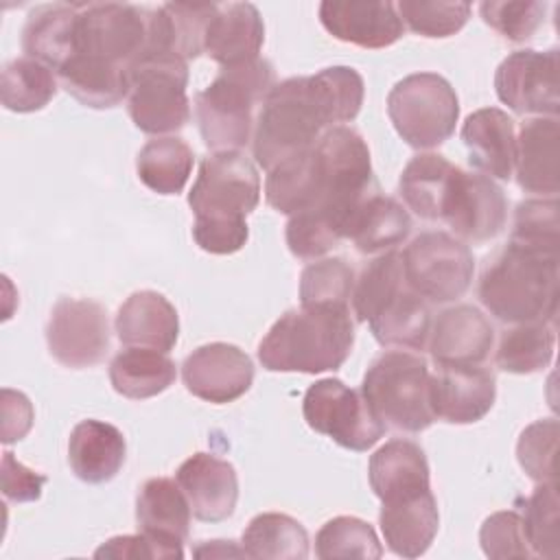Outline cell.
Here are the masks:
<instances>
[{"instance_id": "f35d334b", "label": "cell", "mask_w": 560, "mask_h": 560, "mask_svg": "<svg viewBox=\"0 0 560 560\" xmlns=\"http://www.w3.org/2000/svg\"><path fill=\"white\" fill-rule=\"evenodd\" d=\"M315 556L322 560L359 558L376 560L383 547L374 527L357 516H335L322 525L315 536Z\"/></svg>"}, {"instance_id": "1f68e13d", "label": "cell", "mask_w": 560, "mask_h": 560, "mask_svg": "<svg viewBox=\"0 0 560 560\" xmlns=\"http://www.w3.org/2000/svg\"><path fill=\"white\" fill-rule=\"evenodd\" d=\"M74 22L77 4L55 2L35 7L22 31L24 52L57 72L72 55Z\"/></svg>"}, {"instance_id": "74e56055", "label": "cell", "mask_w": 560, "mask_h": 560, "mask_svg": "<svg viewBox=\"0 0 560 560\" xmlns=\"http://www.w3.org/2000/svg\"><path fill=\"white\" fill-rule=\"evenodd\" d=\"M55 92L57 79L52 70L37 59L20 57L2 68L0 101L11 112H37L52 101Z\"/></svg>"}, {"instance_id": "2e32d148", "label": "cell", "mask_w": 560, "mask_h": 560, "mask_svg": "<svg viewBox=\"0 0 560 560\" xmlns=\"http://www.w3.org/2000/svg\"><path fill=\"white\" fill-rule=\"evenodd\" d=\"M182 378L192 396L223 405L252 387L254 363L238 346L214 341L199 346L184 359Z\"/></svg>"}, {"instance_id": "7c38bea8", "label": "cell", "mask_w": 560, "mask_h": 560, "mask_svg": "<svg viewBox=\"0 0 560 560\" xmlns=\"http://www.w3.org/2000/svg\"><path fill=\"white\" fill-rule=\"evenodd\" d=\"M302 413L313 431L350 451H368L385 433L363 396L339 378L315 381L304 394Z\"/></svg>"}, {"instance_id": "60d3db41", "label": "cell", "mask_w": 560, "mask_h": 560, "mask_svg": "<svg viewBox=\"0 0 560 560\" xmlns=\"http://www.w3.org/2000/svg\"><path fill=\"white\" fill-rule=\"evenodd\" d=\"M527 545L534 556L556 560L560 556V516L556 481L540 483L525 503L521 516Z\"/></svg>"}, {"instance_id": "7402d4cb", "label": "cell", "mask_w": 560, "mask_h": 560, "mask_svg": "<svg viewBox=\"0 0 560 560\" xmlns=\"http://www.w3.org/2000/svg\"><path fill=\"white\" fill-rule=\"evenodd\" d=\"M378 525L387 547L396 556L400 558L422 556L431 547L440 525L438 501L431 488L383 501Z\"/></svg>"}, {"instance_id": "c3c4849f", "label": "cell", "mask_w": 560, "mask_h": 560, "mask_svg": "<svg viewBox=\"0 0 560 560\" xmlns=\"http://www.w3.org/2000/svg\"><path fill=\"white\" fill-rule=\"evenodd\" d=\"M96 558H112V560H138V558H160V560H173V558H184V545L175 542H164L158 540L144 532L140 534H129V536H116L103 542L96 551Z\"/></svg>"}, {"instance_id": "d590c367", "label": "cell", "mask_w": 560, "mask_h": 560, "mask_svg": "<svg viewBox=\"0 0 560 560\" xmlns=\"http://www.w3.org/2000/svg\"><path fill=\"white\" fill-rule=\"evenodd\" d=\"M192 149L175 136L149 140L138 158L136 171L140 182L158 195H177L186 186L192 171Z\"/></svg>"}, {"instance_id": "277c9868", "label": "cell", "mask_w": 560, "mask_h": 560, "mask_svg": "<svg viewBox=\"0 0 560 560\" xmlns=\"http://www.w3.org/2000/svg\"><path fill=\"white\" fill-rule=\"evenodd\" d=\"M354 343L348 306H302L287 311L258 343L269 372L319 374L339 370Z\"/></svg>"}, {"instance_id": "5b68a950", "label": "cell", "mask_w": 560, "mask_h": 560, "mask_svg": "<svg viewBox=\"0 0 560 560\" xmlns=\"http://www.w3.org/2000/svg\"><path fill=\"white\" fill-rule=\"evenodd\" d=\"M273 85V66L262 57L221 68L195 98V118L203 142L214 151H241L256 122L254 107L267 98Z\"/></svg>"}, {"instance_id": "6da1fadb", "label": "cell", "mask_w": 560, "mask_h": 560, "mask_svg": "<svg viewBox=\"0 0 560 560\" xmlns=\"http://www.w3.org/2000/svg\"><path fill=\"white\" fill-rule=\"evenodd\" d=\"M363 90V77L350 66H330L311 77L276 83L254 122L256 164L271 171L313 147L326 129L354 120Z\"/></svg>"}, {"instance_id": "f1b7e54d", "label": "cell", "mask_w": 560, "mask_h": 560, "mask_svg": "<svg viewBox=\"0 0 560 560\" xmlns=\"http://www.w3.org/2000/svg\"><path fill=\"white\" fill-rule=\"evenodd\" d=\"M368 479L381 501L429 490V464L424 451L411 440L385 442L368 464Z\"/></svg>"}, {"instance_id": "4dcf8cb0", "label": "cell", "mask_w": 560, "mask_h": 560, "mask_svg": "<svg viewBox=\"0 0 560 560\" xmlns=\"http://www.w3.org/2000/svg\"><path fill=\"white\" fill-rule=\"evenodd\" d=\"M459 166L451 164L440 153H418L405 166L398 190L409 210H413L420 219L442 221L451 188Z\"/></svg>"}, {"instance_id": "9c48e42d", "label": "cell", "mask_w": 560, "mask_h": 560, "mask_svg": "<svg viewBox=\"0 0 560 560\" xmlns=\"http://www.w3.org/2000/svg\"><path fill=\"white\" fill-rule=\"evenodd\" d=\"M260 201V177L243 151H214L199 164L188 192L195 223L247 225L245 217Z\"/></svg>"}, {"instance_id": "44dd1931", "label": "cell", "mask_w": 560, "mask_h": 560, "mask_svg": "<svg viewBox=\"0 0 560 560\" xmlns=\"http://www.w3.org/2000/svg\"><path fill=\"white\" fill-rule=\"evenodd\" d=\"M265 42V24L252 2L217 4L203 37V52L221 63L234 68L258 59Z\"/></svg>"}, {"instance_id": "ac0fdd59", "label": "cell", "mask_w": 560, "mask_h": 560, "mask_svg": "<svg viewBox=\"0 0 560 560\" xmlns=\"http://www.w3.org/2000/svg\"><path fill=\"white\" fill-rule=\"evenodd\" d=\"M319 22L335 39L361 48H387L405 33L396 4L387 0H324Z\"/></svg>"}, {"instance_id": "7a4b0ae2", "label": "cell", "mask_w": 560, "mask_h": 560, "mask_svg": "<svg viewBox=\"0 0 560 560\" xmlns=\"http://www.w3.org/2000/svg\"><path fill=\"white\" fill-rule=\"evenodd\" d=\"M374 190L370 149L346 125L326 129L313 147L273 166L265 182L267 203L289 217L306 208L352 212Z\"/></svg>"}, {"instance_id": "d4e9b609", "label": "cell", "mask_w": 560, "mask_h": 560, "mask_svg": "<svg viewBox=\"0 0 560 560\" xmlns=\"http://www.w3.org/2000/svg\"><path fill=\"white\" fill-rule=\"evenodd\" d=\"M462 140L468 149V160L481 173L510 179L516 164V133L514 120L497 107H483L472 112L464 127Z\"/></svg>"}, {"instance_id": "7bdbcfd3", "label": "cell", "mask_w": 560, "mask_h": 560, "mask_svg": "<svg viewBox=\"0 0 560 560\" xmlns=\"http://www.w3.org/2000/svg\"><path fill=\"white\" fill-rule=\"evenodd\" d=\"M402 24L422 37H451L464 28L470 18L468 2L442 0H402L396 4Z\"/></svg>"}, {"instance_id": "f546056e", "label": "cell", "mask_w": 560, "mask_h": 560, "mask_svg": "<svg viewBox=\"0 0 560 560\" xmlns=\"http://www.w3.org/2000/svg\"><path fill=\"white\" fill-rule=\"evenodd\" d=\"M368 324L381 346L424 350L431 332V311L427 300L405 282L376 308Z\"/></svg>"}, {"instance_id": "f6af8a7d", "label": "cell", "mask_w": 560, "mask_h": 560, "mask_svg": "<svg viewBox=\"0 0 560 560\" xmlns=\"http://www.w3.org/2000/svg\"><path fill=\"white\" fill-rule=\"evenodd\" d=\"M558 201L551 199H529L518 203L514 212V225L510 241L558 252Z\"/></svg>"}, {"instance_id": "d6986e66", "label": "cell", "mask_w": 560, "mask_h": 560, "mask_svg": "<svg viewBox=\"0 0 560 560\" xmlns=\"http://www.w3.org/2000/svg\"><path fill=\"white\" fill-rule=\"evenodd\" d=\"M192 516L203 523H219L234 514L238 501V477L228 459L210 453H195L175 472Z\"/></svg>"}, {"instance_id": "30bf717a", "label": "cell", "mask_w": 560, "mask_h": 560, "mask_svg": "<svg viewBox=\"0 0 560 560\" xmlns=\"http://www.w3.org/2000/svg\"><path fill=\"white\" fill-rule=\"evenodd\" d=\"M188 63L177 57L144 55L131 68L127 109L133 125L151 136L179 131L190 118Z\"/></svg>"}, {"instance_id": "ba28073f", "label": "cell", "mask_w": 560, "mask_h": 560, "mask_svg": "<svg viewBox=\"0 0 560 560\" xmlns=\"http://www.w3.org/2000/svg\"><path fill=\"white\" fill-rule=\"evenodd\" d=\"M387 114L398 136L413 149H433L451 138L459 118L453 85L435 72L400 79L387 96Z\"/></svg>"}, {"instance_id": "cb8c5ba5", "label": "cell", "mask_w": 560, "mask_h": 560, "mask_svg": "<svg viewBox=\"0 0 560 560\" xmlns=\"http://www.w3.org/2000/svg\"><path fill=\"white\" fill-rule=\"evenodd\" d=\"M217 4L166 2L149 13V42L144 55L177 57L188 63L203 52V37ZM142 55V57H144ZM140 61V59H138Z\"/></svg>"}, {"instance_id": "b9f144b4", "label": "cell", "mask_w": 560, "mask_h": 560, "mask_svg": "<svg viewBox=\"0 0 560 560\" xmlns=\"http://www.w3.org/2000/svg\"><path fill=\"white\" fill-rule=\"evenodd\" d=\"M354 287V271L346 258H322L300 276L302 306H348Z\"/></svg>"}, {"instance_id": "e0dca14e", "label": "cell", "mask_w": 560, "mask_h": 560, "mask_svg": "<svg viewBox=\"0 0 560 560\" xmlns=\"http://www.w3.org/2000/svg\"><path fill=\"white\" fill-rule=\"evenodd\" d=\"M494 396V374L481 365H438V372L429 374V405L444 422L481 420L492 409Z\"/></svg>"}, {"instance_id": "5bb4252c", "label": "cell", "mask_w": 560, "mask_h": 560, "mask_svg": "<svg viewBox=\"0 0 560 560\" xmlns=\"http://www.w3.org/2000/svg\"><path fill=\"white\" fill-rule=\"evenodd\" d=\"M494 90L501 103L516 114L558 118V48L516 50L508 55L494 74Z\"/></svg>"}, {"instance_id": "8fae6325", "label": "cell", "mask_w": 560, "mask_h": 560, "mask_svg": "<svg viewBox=\"0 0 560 560\" xmlns=\"http://www.w3.org/2000/svg\"><path fill=\"white\" fill-rule=\"evenodd\" d=\"M402 271L411 291L429 302L462 298L475 273L472 252L446 232H422L402 252Z\"/></svg>"}, {"instance_id": "ee69618b", "label": "cell", "mask_w": 560, "mask_h": 560, "mask_svg": "<svg viewBox=\"0 0 560 560\" xmlns=\"http://www.w3.org/2000/svg\"><path fill=\"white\" fill-rule=\"evenodd\" d=\"M558 420L545 418L532 422L518 438L516 457L521 468L538 483L556 481Z\"/></svg>"}, {"instance_id": "bcb514c9", "label": "cell", "mask_w": 560, "mask_h": 560, "mask_svg": "<svg viewBox=\"0 0 560 560\" xmlns=\"http://www.w3.org/2000/svg\"><path fill=\"white\" fill-rule=\"evenodd\" d=\"M481 18L510 42L529 39L542 24L545 2H481Z\"/></svg>"}, {"instance_id": "603a6c76", "label": "cell", "mask_w": 560, "mask_h": 560, "mask_svg": "<svg viewBox=\"0 0 560 560\" xmlns=\"http://www.w3.org/2000/svg\"><path fill=\"white\" fill-rule=\"evenodd\" d=\"M116 335L127 348L168 352L179 337L175 306L158 291L131 293L116 313Z\"/></svg>"}, {"instance_id": "4316f807", "label": "cell", "mask_w": 560, "mask_h": 560, "mask_svg": "<svg viewBox=\"0 0 560 560\" xmlns=\"http://www.w3.org/2000/svg\"><path fill=\"white\" fill-rule=\"evenodd\" d=\"M516 179L525 192H558V118L538 116L521 125L516 138Z\"/></svg>"}, {"instance_id": "ab89813d", "label": "cell", "mask_w": 560, "mask_h": 560, "mask_svg": "<svg viewBox=\"0 0 560 560\" xmlns=\"http://www.w3.org/2000/svg\"><path fill=\"white\" fill-rule=\"evenodd\" d=\"M402 254L385 252L368 262L352 287V308L359 322H368L376 308L405 284Z\"/></svg>"}, {"instance_id": "f907efd6", "label": "cell", "mask_w": 560, "mask_h": 560, "mask_svg": "<svg viewBox=\"0 0 560 560\" xmlns=\"http://www.w3.org/2000/svg\"><path fill=\"white\" fill-rule=\"evenodd\" d=\"M33 424V405L22 392L2 389V442L22 440Z\"/></svg>"}, {"instance_id": "681fc988", "label": "cell", "mask_w": 560, "mask_h": 560, "mask_svg": "<svg viewBox=\"0 0 560 560\" xmlns=\"http://www.w3.org/2000/svg\"><path fill=\"white\" fill-rule=\"evenodd\" d=\"M2 494L9 501L24 503V501H35L42 494V488L46 483V477L26 468L20 464L11 451L2 453Z\"/></svg>"}, {"instance_id": "ffe728a7", "label": "cell", "mask_w": 560, "mask_h": 560, "mask_svg": "<svg viewBox=\"0 0 560 560\" xmlns=\"http://www.w3.org/2000/svg\"><path fill=\"white\" fill-rule=\"evenodd\" d=\"M492 343L494 330L488 317L470 304L444 308L429 332V352L438 365H479Z\"/></svg>"}, {"instance_id": "d6a6232c", "label": "cell", "mask_w": 560, "mask_h": 560, "mask_svg": "<svg viewBox=\"0 0 560 560\" xmlns=\"http://www.w3.org/2000/svg\"><path fill=\"white\" fill-rule=\"evenodd\" d=\"M411 230V219L407 210L392 197L374 190L357 208L348 238L361 254L389 252L407 238Z\"/></svg>"}, {"instance_id": "e575fe53", "label": "cell", "mask_w": 560, "mask_h": 560, "mask_svg": "<svg viewBox=\"0 0 560 560\" xmlns=\"http://www.w3.org/2000/svg\"><path fill=\"white\" fill-rule=\"evenodd\" d=\"M247 558L304 560L308 556V534L300 521L280 512L256 514L241 538Z\"/></svg>"}, {"instance_id": "7dc6e473", "label": "cell", "mask_w": 560, "mask_h": 560, "mask_svg": "<svg viewBox=\"0 0 560 560\" xmlns=\"http://www.w3.org/2000/svg\"><path fill=\"white\" fill-rule=\"evenodd\" d=\"M479 542L488 558H532V549L527 545L521 514L514 510L490 514L481 529Z\"/></svg>"}, {"instance_id": "4fadbf2b", "label": "cell", "mask_w": 560, "mask_h": 560, "mask_svg": "<svg viewBox=\"0 0 560 560\" xmlns=\"http://www.w3.org/2000/svg\"><path fill=\"white\" fill-rule=\"evenodd\" d=\"M50 354L66 368H92L109 350V324L105 308L88 298H61L46 324Z\"/></svg>"}, {"instance_id": "83f0119b", "label": "cell", "mask_w": 560, "mask_h": 560, "mask_svg": "<svg viewBox=\"0 0 560 560\" xmlns=\"http://www.w3.org/2000/svg\"><path fill=\"white\" fill-rule=\"evenodd\" d=\"M190 503L175 479L153 477L142 483L136 497V521L140 532L184 545L190 534Z\"/></svg>"}, {"instance_id": "8992f818", "label": "cell", "mask_w": 560, "mask_h": 560, "mask_svg": "<svg viewBox=\"0 0 560 560\" xmlns=\"http://www.w3.org/2000/svg\"><path fill=\"white\" fill-rule=\"evenodd\" d=\"M361 396L385 429L420 433L435 420L429 405L427 361L407 350L376 357L363 376Z\"/></svg>"}, {"instance_id": "52a82bcc", "label": "cell", "mask_w": 560, "mask_h": 560, "mask_svg": "<svg viewBox=\"0 0 560 560\" xmlns=\"http://www.w3.org/2000/svg\"><path fill=\"white\" fill-rule=\"evenodd\" d=\"M149 13L127 2L77 4L72 55L66 63L81 61L131 74L149 42Z\"/></svg>"}, {"instance_id": "484cf974", "label": "cell", "mask_w": 560, "mask_h": 560, "mask_svg": "<svg viewBox=\"0 0 560 560\" xmlns=\"http://www.w3.org/2000/svg\"><path fill=\"white\" fill-rule=\"evenodd\" d=\"M127 442L120 429L103 420H81L68 440L72 472L85 483L112 481L125 464Z\"/></svg>"}, {"instance_id": "8d00e7d4", "label": "cell", "mask_w": 560, "mask_h": 560, "mask_svg": "<svg viewBox=\"0 0 560 560\" xmlns=\"http://www.w3.org/2000/svg\"><path fill=\"white\" fill-rule=\"evenodd\" d=\"M556 332L549 322L516 324L501 335L494 363L510 374H534L553 359Z\"/></svg>"}, {"instance_id": "9a60e30c", "label": "cell", "mask_w": 560, "mask_h": 560, "mask_svg": "<svg viewBox=\"0 0 560 560\" xmlns=\"http://www.w3.org/2000/svg\"><path fill=\"white\" fill-rule=\"evenodd\" d=\"M442 221L462 241L483 243L501 234L505 228L508 199L488 175L466 173L459 168Z\"/></svg>"}, {"instance_id": "836d02e7", "label": "cell", "mask_w": 560, "mask_h": 560, "mask_svg": "<svg viewBox=\"0 0 560 560\" xmlns=\"http://www.w3.org/2000/svg\"><path fill=\"white\" fill-rule=\"evenodd\" d=\"M177 368L166 352L151 348H125L109 363L112 387L133 400L162 394L175 383Z\"/></svg>"}, {"instance_id": "3957f363", "label": "cell", "mask_w": 560, "mask_h": 560, "mask_svg": "<svg viewBox=\"0 0 560 560\" xmlns=\"http://www.w3.org/2000/svg\"><path fill=\"white\" fill-rule=\"evenodd\" d=\"M558 262L556 249L510 241L481 273L477 289L481 304L505 324H553L560 295Z\"/></svg>"}]
</instances>
